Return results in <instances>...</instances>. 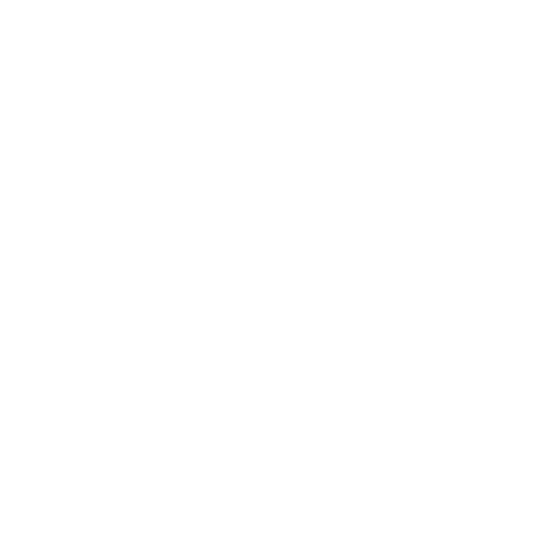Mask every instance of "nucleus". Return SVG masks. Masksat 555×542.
I'll use <instances>...</instances> for the list:
<instances>
[]
</instances>
